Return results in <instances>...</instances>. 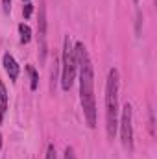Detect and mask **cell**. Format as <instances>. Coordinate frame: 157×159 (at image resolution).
Wrapping results in <instances>:
<instances>
[{"label":"cell","mask_w":157,"mask_h":159,"mask_svg":"<svg viewBox=\"0 0 157 159\" xmlns=\"http://www.w3.org/2000/svg\"><path fill=\"white\" fill-rule=\"evenodd\" d=\"M26 72L30 74V89L32 91H37V87H39V74H37V70L32 65H28L26 67Z\"/></svg>","instance_id":"9"},{"label":"cell","mask_w":157,"mask_h":159,"mask_svg":"<svg viewBox=\"0 0 157 159\" xmlns=\"http://www.w3.org/2000/svg\"><path fill=\"white\" fill-rule=\"evenodd\" d=\"M76 59H78V76H79V102L83 109L85 122L91 129L98 124V109H96V96H94V67L89 56V50L83 43H74Z\"/></svg>","instance_id":"1"},{"label":"cell","mask_w":157,"mask_h":159,"mask_svg":"<svg viewBox=\"0 0 157 159\" xmlns=\"http://www.w3.org/2000/svg\"><path fill=\"white\" fill-rule=\"evenodd\" d=\"M118 91H120V74L118 69H109L107 80H105V133L107 139H115L118 128V115H120V106H118Z\"/></svg>","instance_id":"2"},{"label":"cell","mask_w":157,"mask_h":159,"mask_svg":"<svg viewBox=\"0 0 157 159\" xmlns=\"http://www.w3.org/2000/svg\"><path fill=\"white\" fill-rule=\"evenodd\" d=\"M7 106H9V98H7V89L4 85V81L0 80V124L6 119V113H7Z\"/></svg>","instance_id":"7"},{"label":"cell","mask_w":157,"mask_h":159,"mask_svg":"<svg viewBox=\"0 0 157 159\" xmlns=\"http://www.w3.org/2000/svg\"><path fill=\"white\" fill-rule=\"evenodd\" d=\"M44 159H57V154H56V146L50 143L46 146V154H44Z\"/></svg>","instance_id":"10"},{"label":"cell","mask_w":157,"mask_h":159,"mask_svg":"<svg viewBox=\"0 0 157 159\" xmlns=\"http://www.w3.org/2000/svg\"><path fill=\"white\" fill-rule=\"evenodd\" d=\"M63 156H65V159H78L76 157V154H74V148H72V146H67Z\"/></svg>","instance_id":"13"},{"label":"cell","mask_w":157,"mask_h":159,"mask_svg":"<svg viewBox=\"0 0 157 159\" xmlns=\"http://www.w3.org/2000/svg\"><path fill=\"white\" fill-rule=\"evenodd\" d=\"M139 2H141V0H133V4H135V6H137V4H139Z\"/></svg>","instance_id":"16"},{"label":"cell","mask_w":157,"mask_h":159,"mask_svg":"<svg viewBox=\"0 0 157 159\" xmlns=\"http://www.w3.org/2000/svg\"><path fill=\"white\" fill-rule=\"evenodd\" d=\"M61 89L67 93L72 89V83L78 74V59H76V50L70 35H65L63 39V50H61Z\"/></svg>","instance_id":"3"},{"label":"cell","mask_w":157,"mask_h":159,"mask_svg":"<svg viewBox=\"0 0 157 159\" xmlns=\"http://www.w3.org/2000/svg\"><path fill=\"white\" fill-rule=\"evenodd\" d=\"M2 11H4L6 15L11 13V0H2Z\"/></svg>","instance_id":"14"},{"label":"cell","mask_w":157,"mask_h":159,"mask_svg":"<svg viewBox=\"0 0 157 159\" xmlns=\"http://www.w3.org/2000/svg\"><path fill=\"white\" fill-rule=\"evenodd\" d=\"M22 2H24V4H28V2H32V0H22Z\"/></svg>","instance_id":"17"},{"label":"cell","mask_w":157,"mask_h":159,"mask_svg":"<svg viewBox=\"0 0 157 159\" xmlns=\"http://www.w3.org/2000/svg\"><path fill=\"white\" fill-rule=\"evenodd\" d=\"M32 11H34V4H32V2L24 4V7H22V15H24V19H30V17H32Z\"/></svg>","instance_id":"11"},{"label":"cell","mask_w":157,"mask_h":159,"mask_svg":"<svg viewBox=\"0 0 157 159\" xmlns=\"http://www.w3.org/2000/svg\"><path fill=\"white\" fill-rule=\"evenodd\" d=\"M0 150H2V133H0Z\"/></svg>","instance_id":"15"},{"label":"cell","mask_w":157,"mask_h":159,"mask_svg":"<svg viewBox=\"0 0 157 159\" xmlns=\"http://www.w3.org/2000/svg\"><path fill=\"white\" fill-rule=\"evenodd\" d=\"M46 28H48L46 7H44V2H41L39 4V20H37V48H39L41 63H44V59H46Z\"/></svg>","instance_id":"5"},{"label":"cell","mask_w":157,"mask_h":159,"mask_svg":"<svg viewBox=\"0 0 157 159\" xmlns=\"http://www.w3.org/2000/svg\"><path fill=\"white\" fill-rule=\"evenodd\" d=\"M56 81H57V65L54 63V69H52V81H50V91L54 93L56 89Z\"/></svg>","instance_id":"12"},{"label":"cell","mask_w":157,"mask_h":159,"mask_svg":"<svg viewBox=\"0 0 157 159\" xmlns=\"http://www.w3.org/2000/svg\"><path fill=\"white\" fill-rule=\"evenodd\" d=\"M120 129V141H122V146L128 150V152H133L135 148V143H133V107L129 102H126L120 109V115H118V128Z\"/></svg>","instance_id":"4"},{"label":"cell","mask_w":157,"mask_h":159,"mask_svg":"<svg viewBox=\"0 0 157 159\" xmlns=\"http://www.w3.org/2000/svg\"><path fill=\"white\" fill-rule=\"evenodd\" d=\"M2 65H4V70H6V74L9 76V80H11V81H17L19 74H20V67H19L17 59H15L9 52H6V54L2 56Z\"/></svg>","instance_id":"6"},{"label":"cell","mask_w":157,"mask_h":159,"mask_svg":"<svg viewBox=\"0 0 157 159\" xmlns=\"http://www.w3.org/2000/svg\"><path fill=\"white\" fill-rule=\"evenodd\" d=\"M17 30H19V35H20V44H28L32 41V28L26 22H20L17 26Z\"/></svg>","instance_id":"8"}]
</instances>
